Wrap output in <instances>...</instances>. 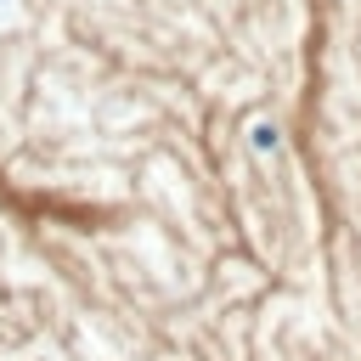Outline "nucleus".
Returning <instances> with one entry per match:
<instances>
[{
  "label": "nucleus",
  "mask_w": 361,
  "mask_h": 361,
  "mask_svg": "<svg viewBox=\"0 0 361 361\" xmlns=\"http://www.w3.org/2000/svg\"><path fill=\"white\" fill-rule=\"evenodd\" d=\"M254 147H259V152H276V124H259V130H254Z\"/></svg>",
  "instance_id": "1"
}]
</instances>
